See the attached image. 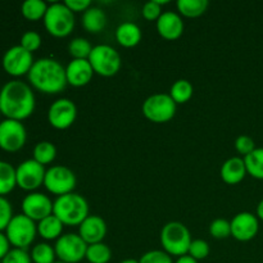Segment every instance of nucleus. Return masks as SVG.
Segmentation results:
<instances>
[{
    "instance_id": "f257e3e1",
    "label": "nucleus",
    "mask_w": 263,
    "mask_h": 263,
    "mask_svg": "<svg viewBox=\"0 0 263 263\" xmlns=\"http://www.w3.org/2000/svg\"><path fill=\"white\" fill-rule=\"evenodd\" d=\"M36 99L32 89L21 80H12L0 89V112L8 120L21 121L35 110Z\"/></svg>"
},
{
    "instance_id": "f03ea898",
    "label": "nucleus",
    "mask_w": 263,
    "mask_h": 263,
    "mask_svg": "<svg viewBox=\"0 0 263 263\" xmlns=\"http://www.w3.org/2000/svg\"><path fill=\"white\" fill-rule=\"evenodd\" d=\"M27 76L30 84L44 94H58L67 85L66 68L54 58L35 61Z\"/></svg>"
},
{
    "instance_id": "7ed1b4c3",
    "label": "nucleus",
    "mask_w": 263,
    "mask_h": 263,
    "mask_svg": "<svg viewBox=\"0 0 263 263\" xmlns=\"http://www.w3.org/2000/svg\"><path fill=\"white\" fill-rule=\"evenodd\" d=\"M53 215L67 226H80L89 216V203L77 193L61 195L54 200Z\"/></svg>"
},
{
    "instance_id": "20e7f679",
    "label": "nucleus",
    "mask_w": 263,
    "mask_h": 263,
    "mask_svg": "<svg viewBox=\"0 0 263 263\" xmlns=\"http://www.w3.org/2000/svg\"><path fill=\"white\" fill-rule=\"evenodd\" d=\"M192 241V234L182 222L171 221L162 228L161 244L163 251L171 257H182L187 254Z\"/></svg>"
},
{
    "instance_id": "39448f33",
    "label": "nucleus",
    "mask_w": 263,
    "mask_h": 263,
    "mask_svg": "<svg viewBox=\"0 0 263 263\" xmlns=\"http://www.w3.org/2000/svg\"><path fill=\"white\" fill-rule=\"evenodd\" d=\"M74 13L64 3H53L44 17L45 30L54 37H66L74 28Z\"/></svg>"
},
{
    "instance_id": "423d86ee",
    "label": "nucleus",
    "mask_w": 263,
    "mask_h": 263,
    "mask_svg": "<svg viewBox=\"0 0 263 263\" xmlns=\"http://www.w3.org/2000/svg\"><path fill=\"white\" fill-rule=\"evenodd\" d=\"M94 73L103 77H112L120 72L122 59L120 53L107 44H100L92 48L89 57Z\"/></svg>"
},
{
    "instance_id": "0eeeda50",
    "label": "nucleus",
    "mask_w": 263,
    "mask_h": 263,
    "mask_svg": "<svg viewBox=\"0 0 263 263\" xmlns=\"http://www.w3.org/2000/svg\"><path fill=\"white\" fill-rule=\"evenodd\" d=\"M37 234V225L23 213L13 216L9 225L5 229V235L10 246L14 248L27 249L33 243Z\"/></svg>"
},
{
    "instance_id": "6e6552de",
    "label": "nucleus",
    "mask_w": 263,
    "mask_h": 263,
    "mask_svg": "<svg viewBox=\"0 0 263 263\" xmlns=\"http://www.w3.org/2000/svg\"><path fill=\"white\" fill-rule=\"evenodd\" d=\"M176 103L174 102L170 94H153L143 103V115L146 120L154 123L168 122L174 118L176 113Z\"/></svg>"
},
{
    "instance_id": "1a4fd4ad",
    "label": "nucleus",
    "mask_w": 263,
    "mask_h": 263,
    "mask_svg": "<svg viewBox=\"0 0 263 263\" xmlns=\"http://www.w3.org/2000/svg\"><path fill=\"white\" fill-rule=\"evenodd\" d=\"M76 184V175L68 167L59 164V166H51L50 168L46 170L44 186L51 194L61 197V195L73 193Z\"/></svg>"
},
{
    "instance_id": "9d476101",
    "label": "nucleus",
    "mask_w": 263,
    "mask_h": 263,
    "mask_svg": "<svg viewBox=\"0 0 263 263\" xmlns=\"http://www.w3.org/2000/svg\"><path fill=\"white\" fill-rule=\"evenodd\" d=\"M57 258L64 263H79L86 256L87 244L79 234H64L55 241Z\"/></svg>"
},
{
    "instance_id": "9b49d317",
    "label": "nucleus",
    "mask_w": 263,
    "mask_h": 263,
    "mask_svg": "<svg viewBox=\"0 0 263 263\" xmlns=\"http://www.w3.org/2000/svg\"><path fill=\"white\" fill-rule=\"evenodd\" d=\"M26 140L27 131L21 121L8 118L0 121V149L14 153L25 146Z\"/></svg>"
},
{
    "instance_id": "f8f14e48",
    "label": "nucleus",
    "mask_w": 263,
    "mask_h": 263,
    "mask_svg": "<svg viewBox=\"0 0 263 263\" xmlns=\"http://www.w3.org/2000/svg\"><path fill=\"white\" fill-rule=\"evenodd\" d=\"M33 63H35V61H33L32 53L26 50L21 45H14L8 49L3 55L2 61L4 71L13 77L28 74Z\"/></svg>"
},
{
    "instance_id": "ddd939ff",
    "label": "nucleus",
    "mask_w": 263,
    "mask_h": 263,
    "mask_svg": "<svg viewBox=\"0 0 263 263\" xmlns=\"http://www.w3.org/2000/svg\"><path fill=\"white\" fill-rule=\"evenodd\" d=\"M46 170L43 164L35 159H26L15 168L17 175V186L26 192H35L36 189L44 185Z\"/></svg>"
},
{
    "instance_id": "4468645a",
    "label": "nucleus",
    "mask_w": 263,
    "mask_h": 263,
    "mask_svg": "<svg viewBox=\"0 0 263 263\" xmlns=\"http://www.w3.org/2000/svg\"><path fill=\"white\" fill-rule=\"evenodd\" d=\"M77 117V107L71 99L61 98L51 103L48 110V121L57 130L71 127Z\"/></svg>"
},
{
    "instance_id": "2eb2a0df",
    "label": "nucleus",
    "mask_w": 263,
    "mask_h": 263,
    "mask_svg": "<svg viewBox=\"0 0 263 263\" xmlns=\"http://www.w3.org/2000/svg\"><path fill=\"white\" fill-rule=\"evenodd\" d=\"M54 202L43 193H30L22 200V213L32 221L40 222L48 216L53 215Z\"/></svg>"
},
{
    "instance_id": "dca6fc26",
    "label": "nucleus",
    "mask_w": 263,
    "mask_h": 263,
    "mask_svg": "<svg viewBox=\"0 0 263 263\" xmlns=\"http://www.w3.org/2000/svg\"><path fill=\"white\" fill-rule=\"evenodd\" d=\"M231 236L239 241H249L254 239L259 230V220L251 212H240L230 221Z\"/></svg>"
},
{
    "instance_id": "f3484780",
    "label": "nucleus",
    "mask_w": 263,
    "mask_h": 263,
    "mask_svg": "<svg viewBox=\"0 0 263 263\" xmlns=\"http://www.w3.org/2000/svg\"><path fill=\"white\" fill-rule=\"evenodd\" d=\"M79 235L87 246L102 243L107 235V223L100 216L89 215L79 226Z\"/></svg>"
},
{
    "instance_id": "a211bd4d",
    "label": "nucleus",
    "mask_w": 263,
    "mask_h": 263,
    "mask_svg": "<svg viewBox=\"0 0 263 263\" xmlns=\"http://www.w3.org/2000/svg\"><path fill=\"white\" fill-rule=\"evenodd\" d=\"M94 76V69L89 59H72L66 67L67 84L74 87H81L89 84Z\"/></svg>"
},
{
    "instance_id": "6ab92c4d",
    "label": "nucleus",
    "mask_w": 263,
    "mask_h": 263,
    "mask_svg": "<svg viewBox=\"0 0 263 263\" xmlns=\"http://www.w3.org/2000/svg\"><path fill=\"white\" fill-rule=\"evenodd\" d=\"M157 31L166 40H177L184 32V21L177 13L163 12L157 21Z\"/></svg>"
},
{
    "instance_id": "aec40b11",
    "label": "nucleus",
    "mask_w": 263,
    "mask_h": 263,
    "mask_svg": "<svg viewBox=\"0 0 263 263\" xmlns=\"http://www.w3.org/2000/svg\"><path fill=\"white\" fill-rule=\"evenodd\" d=\"M247 174L248 172H247L244 158H240V157H231V158H229L228 161L223 162L220 170L221 179L229 185H236L241 182Z\"/></svg>"
},
{
    "instance_id": "412c9836",
    "label": "nucleus",
    "mask_w": 263,
    "mask_h": 263,
    "mask_svg": "<svg viewBox=\"0 0 263 263\" xmlns=\"http://www.w3.org/2000/svg\"><path fill=\"white\" fill-rule=\"evenodd\" d=\"M140 27L134 22H123L116 30V40L123 48H134L141 40Z\"/></svg>"
},
{
    "instance_id": "4be33fe9",
    "label": "nucleus",
    "mask_w": 263,
    "mask_h": 263,
    "mask_svg": "<svg viewBox=\"0 0 263 263\" xmlns=\"http://www.w3.org/2000/svg\"><path fill=\"white\" fill-rule=\"evenodd\" d=\"M107 25V15L104 10L98 7H90L82 14V26L90 33H98L104 30Z\"/></svg>"
},
{
    "instance_id": "5701e85b",
    "label": "nucleus",
    "mask_w": 263,
    "mask_h": 263,
    "mask_svg": "<svg viewBox=\"0 0 263 263\" xmlns=\"http://www.w3.org/2000/svg\"><path fill=\"white\" fill-rule=\"evenodd\" d=\"M63 226L57 216L50 215L37 223V234L45 240H58L62 236Z\"/></svg>"
},
{
    "instance_id": "b1692460",
    "label": "nucleus",
    "mask_w": 263,
    "mask_h": 263,
    "mask_svg": "<svg viewBox=\"0 0 263 263\" xmlns=\"http://www.w3.org/2000/svg\"><path fill=\"white\" fill-rule=\"evenodd\" d=\"M17 186L15 168L5 161H0V197L9 194Z\"/></svg>"
},
{
    "instance_id": "393cba45",
    "label": "nucleus",
    "mask_w": 263,
    "mask_h": 263,
    "mask_svg": "<svg viewBox=\"0 0 263 263\" xmlns=\"http://www.w3.org/2000/svg\"><path fill=\"white\" fill-rule=\"evenodd\" d=\"M208 0H179L177 9L180 14L187 18H197L204 14L208 8Z\"/></svg>"
},
{
    "instance_id": "a878e982",
    "label": "nucleus",
    "mask_w": 263,
    "mask_h": 263,
    "mask_svg": "<svg viewBox=\"0 0 263 263\" xmlns=\"http://www.w3.org/2000/svg\"><path fill=\"white\" fill-rule=\"evenodd\" d=\"M193 94H194V87H193L192 82L184 79L174 82L171 90H170V97L174 99L176 104H184V103L189 102Z\"/></svg>"
},
{
    "instance_id": "bb28decb",
    "label": "nucleus",
    "mask_w": 263,
    "mask_h": 263,
    "mask_svg": "<svg viewBox=\"0 0 263 263\" xmlns=\"http://www.w3.org/2000/svg\"><path fill=\"white\" fill-rule=\"evenodd\" d=\"M49 5L46 4L43 0H26L22 3V7H21V12L22 15L28 21H39L45 17V13L48 10Z\"/></svg>"
},
{
    "instance_id": "cd10ccee",
    "label": "nucleus",
    "mask_w": 263,
    "mask_h": 263,
    "mask_svg": "<svg viewBox=\"0 0 263 263\" xmlns=\"http://www.w3.org/2000/svg\"><path fill=\"white\" fill-rule=\"evenodd\" d=\"M247 172L257 180H263V148H256L251 154L244 157Z\"/></svg>"
},
{
    "instance_id": "c85d7f7f",
    "label": "nucleus",
    "mask_w": 263,
    "mask_h": 263,
    "mask_svg": "<svg viewBox=\"0 0 263 263\" xmlns=\"http://www.w3.org/2000/svg\"><path fill=\"white\" fill-rule=\"evenodd\" d=\"M87 263H108L112 258V251L105 243H97L87 246L86 251Z\"/></svg>"
},
{
    "instance_id": "c756f323",
    "label": "nucleus",
    "mask_w": 263,
    "mask_h": 263,
    "mask_svg": "<svg viewBox=\"0 0 263 263\" xmlns=\"http://www.w3.org/2000/svg\"><path fill=\"white\" fill-rule=\"evenodd\" d=\"M57 157V148L51 141H40L33 148V159L40 164H50Z\"/></svg>"
},
{
    "instance_id": "7c9ffc66",
    "label": "nucleus",
    "mask_w": 263,
    "mask_h": 263,
    "mask_svg": "<svg viewBox=\"0 0 263 263\" xmlns=\"http://www.w3.org/2000/svg\"><path fill=\"white\" fill-rule=\"evenodd\" d=\"M31 259L32 263H54L57 262V254L54 247L48 243H39L31 249Z\"/></svg>"
},
{
    "instance_id": "2f4dec72",
    "label": "nucleus",
    "mask_w": 263,
    "mask_h": 263,
    "mask_svg": "<svg viewBox=\"0 0 263 263\" xmlns=\"http://www.w3.org/2000/svg\"><path fill=\"white\" fill-rule=\"evenodd\" d=\"M94 46L85 37H74L68 44V53L73 59H89Z\"/></svg>"
},
{
    "instance_id": "473e14b6",
    "label": "nucleus",
    "mask_w": 263,
    "mask_h": 263,
    "mask_svg": "<svg viewBox=\"0 0 263 263\" xmlns=\"http://www.w3.org/2000/svg\"><path fill=\"white\" fill-rule=\"evenodd\" d=\"M210 234L215 239H226L231 236L230 221L225 218H216L210 225Z\"/></svg>"
},
{
    "instance_id": "72a5a7b5",
    "label": "nucleus",
    "mask_w": 263,
    "mask_h": 263,
    "mask_svg": "<svg viewBox=\"0 0 263 263\" xmlns=\"http://www.w3.org/2000/svg\"><path fill=\"white\" fill-rule=\"evenodd\" d=\"M210 251V244L207 241L203 240V239H194L190 244L187 254L194 259H197V261H200V259L207 258Z\"/></svg>"
},
{
    "instance_id": "f704fd0d",
    "label": "nucleus",
    "mask_w": 263,
    "mask_h": 263,
    "mask_svg": "<svg viewBox=\"0 0 263 263\" xmlns=\"http://www.w3.org/2000/svg\"><path fill=\"white\" fill-rule=\"evenodd\" d=\"M20 45L22 48H25L26 50H28L30 53L36 51L41 46V36L40 33L36 32V31H27L22 35L21 37Z\"/></svg>"
},
{
    "instance_id": "c9c22d12",
    "label": "nucleus",
    "mask_w": 263,
    "mask_h": 263,
    "mask_svg": "<svg viewBox=\"0 0 263 263\" xmlns=\"http://www.w3.org/2000/svg\"><path fill=\"white\" fill-rule=\"evenodd\" d=\"M139 263H174V259L164 251H149L139 259Z\"/></svg>"
},
{
    "instance_id": "e433bc0d",
    "label": "nucleus",
    "mask_w": 263,
    "mask_h": 263,
    "mask_svg": "<svg viewBox=\"0 0 263 263\" xmlns=\"http://www.w3.org/2000/svg\"><path fill=\"white\" fill-rule=\"evenodd\" d=\"M13 218L12 204L5 197H0V231H4Z\"/></svg>"
},
{
    "instance_id": "4c0bfd02",
    "label": "nucleus",
    "mask_w": 263,
    "mask_h": 263,
    "mask_svg": "<svg viewBox=\"0 0 263 263\" xmlns=\"http://www.w3.org/2000/svg\"><path fill=\"white\" fill-rule=\"evenodd\" d=\"M2 263H32L30 253L26 249L13 248L2 259Z\"/></svg>"
},
{
    "instance_id": "58836bf2",
    "label": "nucleus",
    "mask_w": 263,
    "mask_h": 263,
    "mask_svg": "<svg viewBox=\"0 0 263 263\" xmlns=\"http://www.w3.org/2000/svg\"><path fill=\"white\" fill-rule=\"evenodd\" d=\"M234 146H235L236 152L241 156H248L252 152L256 149V144H254V140L248 135H240L235 139V143H234Z\"/></svg>"
},
{
    "instance_id": "ea45409f",
    "label": "nucleus",
    "mask_w": 263,
    "mask_h": 263,
    "mask_svg": "<svg viewBox=\"0 0 263 263\" xmlns=\"http://www.w3.org/2000/svg\"><path fill=\"white\" fill-rule=\"evenodd\" d=\"M162 7L159 4L158 0H151V2H146L143 5V10H141V14L145 18L146 21H158V18L162 15Z\"/></svg>"
},
{
    "instance_id": "a19ab883",
    "label": "nucleus",
    "mask_w": 263,
    "mask_h": 263,
    "mask_svg": "<svg viewBox=\"0 0 263 263\" xmlns=\"http://www.w3.org/2000/svg\"><path fill=\"white\" fill-rule=\"evenodd\" d=\"M64 4L73 13H84L91 7V2L90 0H66Z\"/></svg>"
},
{
    "instance_id": "79ce46f5",
    "label": "nucleus",
    "mask_w": 263,
    "mask_h": 263,
    "mask_svg": "<svg viewBox=\"0 0 263 263\" xmlns=\"http://www.w3.org/2000/svg\"><path fill=\"white\" fill-rule=\"evenodd\" d=\"M9 251H10L9 240H8L7 235L0 231V259L4 258V257L9 253Z\"/></svg>"
},
{
    "instance_id": "37998d69",
    "label": "nucleus",
    "mask_w": 263,
    "mask_h": 263,
    "mask_svg": "<svg viewBox=\"0 0 263 263\" xmlns=\"http://www.w3.org/2000/svg\"><path fill=\"white\" fill-rule=\"evenodd\" d=\"M175 263H198V261L193 258V257H190L189 254H185V256L179 257Z\"/></svg>"
},
{
    "instance_id": "c03bdc74",
    "label": "nucleus",
    "mask_w": 263,
    "mask_h": 263,
    "mask_svg": "<svg viewBox=\"0 0 263 263\" xmlns=\"http://www.w3.org/2000/svg\"><path fill=\"white\" fill-rule=\"evenodd\" d=\"M256 216H257V217H258V220H262L263 221V199L258 203V205H257Z\"/></svg>"
},
{
    "instance_id": "a18cd8bd",
    "label": "nucleus",
    "mask_w": 263,
    "mask_h": 263,
    "mask_svg": "<svg viewBox=\"0 0 263 263\" xmlns=\"http://www.w3.org/2000/svg\"><path fill=\"white\" fill-rule=\"evenodd\" d=\"M120 263H139L138 259H133V258H127V259H123Z\"/></svg>"
},
{
    "instance_id": "49530a36",
    "label": "nucleus",
    "mask_w": 263,
    "mask_h": 263,
    "mask_svg": "<svg viewBox=\"0 0 263 263\" xmlns=\"http://www.w3.org/2000/svg\"><path fill=\"white\" fill-rule=\"evenodd\" d=\"M54 263H64V262H61V261H57V262H54Z\"/></svg>"
},
{
    "instance_id": "de8ad7c7",
    "label": "nucleus",
    "mask_w": 263,
    "mask_h": 263,
    "mask_svg": "<svg viewBox=\"0 0 263 263\" xmlns=\"http://www.w3.org/2000/svg\"><path fill=\"white\" fill-rule=\"evenodd\" d=\"M0 116H2V112H0Z\"/></svg>"
}]
</instances>
